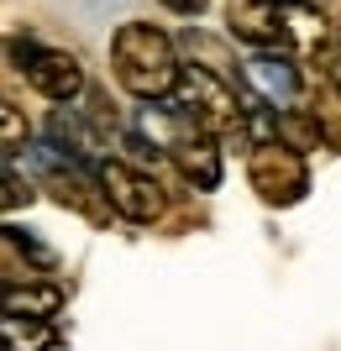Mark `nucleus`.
<instances>
[{
  "label": "nucleus",
  "instance_id": "obj_1",
  "mask_svg": "<svg viewBox=\"0 0 341 351\" xmlns=\"http://www.w3.org/2000/svg\"><path fill=\"white\" fill-rule=\"evenodd\" d=\"M110 73H116V84L137 100H163L174 95L184 69H178V53L158 27L148 21H126V27L110 37Z\"/></svg>",
  "mask_w": 341,
  "mask_h": 351
},
{
  "label": "nucleus",
  "instance_id": "obj_2",
  "mask_svg": "<svg viewBox=\"0 0 341 351\" xmlns=\"http://www.w3.org/2000/svg\"><path fill=\"white\" fill-rule=\"evenodd\" d=\"M237 79L231 73H215L205 69V63H194V69H184V79H178V100L189 105V116L200 121V132H210L215 142H237V147H252V116L242 110L237 100Z\"/></svg>",
  "mask_w": 341,
  "mask_h": 351
},
{
  "label": "nucleus",
  "instance_id": "obj_3",
  "mask_svg": "<svg viewBox=\"0 0 341 351\" xmlns=\"http://www.w3.org/2000/svg\"><path fill=\"white\" fill-rule=\"evenodd\" d=\"M247 184L263 205H299L305 194H310V168L299 158L294 142H283V136H263V142L247 147Z\"/></svg>",
  "mask_w": 341,
  "mask_h": 351
},
{
  "label": "nucleus",
  "instance_id": "obj_4",
  "mask_svg": "<svg viewBox=\"0 0 341 351\" xmlns=\"http://www.w3.org/2000/svg\"><path fill=\"white\" fill-rule=\"evenodd\" d=\"M95 184H100V199L116 210L121 220H137V226H148V220L163 215V184L148 173V168H137V162H121V158H95Z\"/></svg>",
  "mask_w": 341,
  "mask_h": 351
},
{
  "label": "nucleus",
  "instance_id": "obj_5",
  "mask_svg": "<svg viewBox=\"0 0 341 351\" xmlns=\"http://www.w3.org/2000/svg\"><path fill=\"white\" fill-rule=\"evenodd\" d=\"M16 58H21V73H27V84L53 105H74L84 95V69H79L74 53H63V47H21L16 43Z\"/></svg>",
  "mask_w": 341,
  "mask_h": 351
},
{
  "label": "nucleus",
  "instance_id": "obj_6",
  "mask_svg": "<svg viewBox=\"0 0 341 351\" xmlns=\"http://www.w3.org/2000/svg\"><path fill=\"white\" fill-rule=\"evenodd\" d=\"M226 32L257 53H289V16L279 0H226Z\"/></svg>",
  "mask_w": 341,
  "mask_h": 351
},
{
  "label": "nucleus",
  "instance_id": "obj_7",
  "mask_svg": "<svg viewBox=\"0 0 341 351\" xmlns=\"http://www.w3.org/2000/svg\"><path fill=\"white\" fill-rule=\"evenodd\" d=\"M299 105H305L310 121L320 126V142L341 147V84L320 63H315V69H299Z\"/></svg>",
  "mask_w": 341,
  "mask_h": 351
},
{
  "label": "nucleus",
  "instance_id": "obj_8",
  "mask_svg": "<svg viewBox=\"0 0 341 351\" xmlns=\"http://www.w3.org/2000/svg\"><path fill=\"white\" fill-rule=\"evenodd\" d=\"M168 158L178 162V173L189 178L194 189H215V184H221V142H215L210 132L184 136V142L168 152Z\"/></svg>",
  "mask_w": 341,
  "mask_h": 351
},
{
  "label": "nucleus",
  "instance_id": "obj_9",
  "mask_svg": "<svg viewBox=\"0 0 341 351\" xmlns=\"http://www.w3.org/2000/svg\"><path fill=\"white\" fill-rule=\"evenodd\" d=\"M58 304H63V289H58V283L5 278V315H43V320H53Z\"/></svg>",
  "mask_w": 341,
  "mask_h": 351
},
{
  "label": "nucleus",
  "instance_id": "obj_10",
  "mask_svg": "<svg viewBox=\"0 0 341 351\" xmlns=\"http://www.w3.org/2000/svg\"><path fill=\"white\" fill-rule=\"evenodd\" d=\"M53 341L43 315H5V351H43Z\"/></svg>",
  "mask_w": 341,
  "mask_h": 351
},
{
  "label": "nucleus",
  "instance_id": "obj_11",
  "mask_svg": "<svg viewBox=\"0 0 341 351\" xmlns=\"http://www.w3.org/2000/svg\"><path fill=\"white\" fill-rule=\"evenodd\" d=\"M27 152V126H21V110L5 100V158H21Z\"/></svg>",
  "mask_w": 341,
  "mask_h": 351
},
{
  "label": "nucleus",
  "instance_id": "obj_12",
  "mask_svg": "<svg viewBox=\"0 0 341 351\" xmlns=\"http://www.w3.org/2000/svg\"><path fill=\"white\" fill-rule=\"evenodd\" d=\"M32 199V184H21V168L16 158H5V210H21Z\"/></svg>",
  "mask_w": 341,
  "mask_h": 351
},
{
  "label": "nucleus",
  "instance_id": "obj_13",
  "mask_svg": "<svg viewBox=\"0 0 341 351\" xmlns=\"http://www.w3.org/2000/svg\"><path fill=\"white\" fill-rule=\"evenodd\" d=\"M315 63H320V69H326L331 79L341 84V43H326V47H315Z\"/></svg>",
  "mask_w": 341,
  "mask_h": 351
},
{
  "label": "nucleus",
  "instance_id": "obj_14",
  "mask_svg": "<svg viewBox=\"0 0 341 351\" xmlns=\"http://www.w3.org/2000/svg\"><path fill=\"white\" fill-rule=\"evenodd\" d=\"M163 5L174 16H200V11H205V0H163Z\"/></svg>",
  "mask_w": 341,
  "mask_h": 351
}]
</instances>
